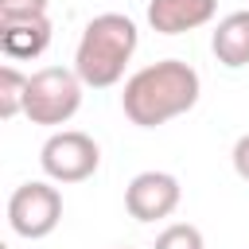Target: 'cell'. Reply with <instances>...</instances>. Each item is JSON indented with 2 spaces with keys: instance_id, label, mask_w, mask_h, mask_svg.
I'll use <instances>...</instances> for the list:
<instances>
[{
  "instance_id": "cell-1",
  "label": "cell",
  "mask_w": 249,
  "mask_h": 249,
  "mask_svg": "<svg viewBox=\"0 0 249 249\" xmlns=\"http://www.w3.org/2000/svg\"><path fill=\"white\" fill-rule=\"evenodd\" d=\"M198 70L183 58H160L124 82L121 109L136 128H160L198 105Z\"/></svg>"
},
{
  "instance_id": "cell-2",
  "label": "cell",
  "mask_w": 249,
  "mask_h": 249,
  "mask_svg": "<svg viewBox=\"0 0 249 249\" xmlns=\"http://www.w3.org/2000/svg\"><path fill=\"white\" fill-rule=\"evenodd\" d=\"M140 47V31L121 12H101L82 27V39L74 47V70L86 86L109 89L124 78V66L132 62Z\"/></svg>"
},
{
  "instance_id": "cell-3",
  "label": "cell",
  "mask_w": 249,
  "mask_h": 249,
  "mask_svg": "<svg viewBox=\"0 0 249 249\" xmlns=\"http://www.w3.org/2000/svg\"><path fill=\"white\" fill-rule=\"evenodd\" d=\"M82 89L86 82L78 78V70H66V66H43L31 74L27 82V105H23V117L31 124H66L78 109H82Z\"/></svg>"
},
{
  "instance_id": "cell-4",
  "label": "cell",
  "mask_w": 249,
  "mask_h": 249,
  "mask_svg": "<svg viewBox=\"0 0 249 249\" xmlns=\"http://www.w3.org/2000/svg\"><path fill=\"white\" fill-rule=\"evenodd\" d=\"M39 163H43V175L51 183H82L97 171L101 163V148L89 132H78V128H58L47 136V144L39 148Z\"/></svg>"
},
{
  "instance_id": "cell-5",
  "label": "cell",
  "mask_w": 249,
  "mask_h": 249,
  "mask_svg": "<svg viewBox=\"0 0 249 249\" xmlns=\"http://www.w3.org/2000/svg\"><path fill=\"white\" fill-rule=\"evenodd\" d=\"M62 222V195L58 187L35 179V183H19L8 198V226L12 233L27 237V241H39V237H51Z\"/></svg>"
},
{
  "instance_id": "cell-6",
  "label": "cell",
  "mask_w": 249,
  "mask_h": 249,
  "mask_svg": "<svg viewBox=\"0 0 249 249\" xmlns=\"http://www.w3.org/2000/svg\"><path fill=\"white\" fill-rule=\"evenodd\" d=\"M183 187L171 171H140L124 187V210L136 222H163L179 210Z\"/></svg>"
},
{
  "instance_id": "cell-7",
  "label": "cell",
  "mask_w": 249,
  "mask_h": 249,
  "mask_svg": "<svg viewBox=\"0 0 249 249\" xmlns=\"http://www.w3.org/2000/svg\"><path fill=\"white\" fill-rule=\"evenodd\" d=\"M218 12V0H148V23L160 35H183L206 27Z\"/></svg>"
},
{
  "instance_id": "cell-8",
  "label": "cell",
  "mask_w": 249,
  "mask_h": 249,
  "mask_svg": "<svg viewBox=\"0 0 249 249\" xmlns=\"http://www.w3.org/2000/svg\"><path fill=\"white\" fill-rule=\"evenodd\" d=\"M0 47L8 58H39L51 47V19L47 16L0 19Z\"/></svg>"
},
{
  "instance_id": "cell-9",
  "label": "cell",
  "mask_w": 249,
  "mask_h": 249,
  "mask_svg": "<svg viewBox=\"0 0 249 249\" xmlns=\"http://www.w3.org/2000/svg\"><path fill=\"white\" fill-rule=\"evenodd\" d=\"M210 51L226 70H241L249 66V12H230L218 19L214 35H210Z\"/></svg>"
},
{
  "instance_id": "cell-10",
  "label": "cell",
  "mask_w": 249,
  "mask_h": 249,
  "mask_svg": "<svg viewBox=\"0 0 249 249\" xmlns=\"http://www.w3.org/2000/svg\"><path fill=\"white\" fill-rule=\"evenodd\" d=\"M27 82L31 78L23 70H16L12 62L0 66V117L4 121H12V117L23 113V105H27Z\"/></svg>"
},
{
  "instance_id": "cell-11",
  "label": "cell",
  "mask_w": 249,
  "mask_h": 249,
  "mask_svg": "<svg viewBox=\"0 0 249 249\" xmlns=\"http://www.w3.org/2000/svg\"><path fill=\"white\" fill-rule=\"evenodd\" d=\"M152 249H206L202 241V230L191 226V222H171L156 233V245Z\"/></svg>"
},
{
  "instance_id": "cell-12",
  "label": "cell",
  "mask_w": 249,
  "mask_h": 249,
  "mask_svg": "<svg viewBox=\"0 0 249 249\" xmlns=\"http://www.w3.org/2000/svg\"><path fill=\"white\" fill-rule=\"evenodd\" d=\"M51 0H0V19H27V16H47Z\"/></svg>"
},
{
  "instance_id": "cell-13",
  "label": "cell",
  "mask_w": 249,
  "mask_h": 249,
  "mask_svg": "<svg viewBox=\"0 0 249 249\" xmlns=\"http://www.w3.org/2000/svg\"><path fill=\"white\" fill-rule=\"evenodd\" d=\"M230 160H233V171H237V179H245V183H249V132H245V136H237V144H233Z\"/></svg>"
}]
</instances>
